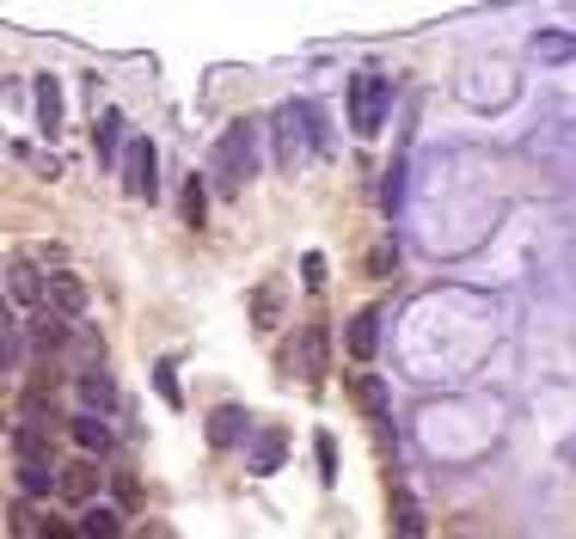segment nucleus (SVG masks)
I'll return each mask as SVG.
<instances>
[{"label": "nucleus", "mask_w": 576, "mask_h": 539, "mask_svg": "<svg viewBox=\"0 0 576 539\" xmlns=\"http://www.w3.org/2000/svg\"><path fill=\"white\" fill-rule=\"evenodd\" d=\"M282 454H289V442H282L277 430H270V435H258V442H251V460H246V472H251V478H270V472L282 466Z\"/></svg>", "instance_id": "6ab92c4d"}, {"label": "nucleus", "mask_w": 576, "mask_h": 539, "mask_svg": "<svg viewBox=\"0 0 576 539\" xmlns=\"http://www.w3.org/2000/svg\"><path fill=\"white\" fill-rule=\"evenodd\" d=\"M289 355H295V374H301V380H319V374H326V325H307Z\"/></svg>", "instance_id": "4468645a"}, {"label": "nucleus", "mask_w": 576, "mask_h": 539, "mask_svg": "<svg viewBox=\"0 0 576 539\" xmlns=\"http://www.w3.org/2000/svg\"><path fill=\"white\" fill-rule=\"evenodd\" d=\"M68 442L86 454V460H105L110 447H117V430H110L105 417H86V411H68Z\"/></svg>", "instance_id": "0eeeda50"}, {"label": "nucleus", "mask_w": 576, "mask_h": 539, "mask_svg": "<svg viewBox=\"0 0 576 539\" xmlns=\"http://www.w3.org/2000/svg\"><path fill=\"white\" fill-rule=\"evenodd\" d=\"M533 56L540 62H552V68H564V62H576V37L571 32H533Z\"/></svg>", "instance_id": "aec40b11"}, {"label": "nucleus", "mask_w": 576, "mask_h": 539, "mask_svg": "<svg viewBox=\"0 0 576 539\" xmlns=\"http://www.w3.org/2000/svg\"><path fill=\"white\" fill-rule=\"evenodd\" d=\"M124 190L136 202H160V148L148 136H129V148H124Z\"/></svg>", "instance_id": "39448f33"}, {"label": "nucleus", "mask_w": 576, "mask_h": 539, "mask_svg": "<svg viewBox=\"0 0 576 539\" xmlns=\"http://www.w3.org/2000/svg\"><path fill=\"white\" fill-rule=\"evenodd\" d=\"M0 368H7V374L25 368V338H19V319H13V313H7V325H0Z\"/></svg>", "instance_id": "b1692460"}, {"label": "nucleus", "mask_w": 576, "mask_h": 539, "mask_svg": "<svg viewBox=\"0 0 576 539\" xmlns=\"http://www.w3.org/2000/svg\"><path fill=\"white\" fill-rule=\"evenodd\" d=\"M356 399H362V411H368L374 430H392L387 423V380H380V374H368V368L356 374Z\"/></svg>", "instance_id": "f3484780"}, {"label": "nucleus", "mask_w": 576, "mask_h": 539, "mask_svg": "<svg viewBox=\"0 0 576 539\" xmlns=\"http://www.w3.org/2000/svg\"><path fill=\"white\" fill-rule=\"evenodd\" d=\"M7 313H13V319L19 313H25V319H44L49 313V277L25 258V251L7 258Z\"/></svg>", "instance_id": "20e7f679"}, {"label": "nucleus", "mask_w": 576, "mask_h": 539, "mask_svg": "<svg viewBox=\"0 0 576 539\" xmlns=\"http://www.w3.org/2000/svg\"><path fill=\"white\" fill-rule=\"evenodd\" d=\"M251 325H258V331H270V325H277V301H270V294H251Z\"/></svg>", "instance_id": "2f4dec72"}, {"label": "nucleus", "mask_w": 576, "mask_h": 539, "mask_svg": "<svg viewBox=\"0 0 576 539\" xmlns=\"http://www.w3.org/2000/svg\"><path fill=\"white\" fill-rule=\"evenodd\" d=\"M13 411H19V423H32V430H44L49 417H56V405H49V392H37V386H32V392H25V399L13 405Z\"/></svg>", "instance_id": "a878e982"}, {"label": "nucleus", "mask_w": 576, "mask_h": 539, "mask_svg": "<svg viewBox=\"0 0 576 539\" xmlns=\"http://www.w3.org/2000/svg\"><path fill=\"white\" fill-rule=\"evenodd\" d=\"M154 392L172 405V411L185 405V386H178V362H172V355H160V362H154Z\"/></svg>", "instance_id": "393cba45"}, {"label": "nucleus", "mask_w": 576, "mask_h": 539, "mask_svg": "<svg viewBox=\"0 0 576 539\" xmlns=\"http://www.w3.org/2000/svg\"><path fill=\"white\" fill-rule=\"evenodd\" d=\"M313 460H319V484H338V442H331V430L313 435Z\"/></svg>", "instance_id": "bb28decb"}, {"label": "nucleus", "mask_w": 576, "mask_h": 539, "mask_svg": "<svg viewBox=\"0 0 576 539\" xmlns=\"http://www.w3.org/2000/svg\"><path fill=\"white\" fill-rule=\"evenodd\" d=\"M68 338H74V325H62L56 313H44V319H32V343L44 355H56V350H68Z\"/></svg>", "instance_id": "4be33fe9"}, {"label": "nucleus", "mask_w": 576, "mask_h": 539, "mask_svg": "<svg viewBox=\"0 0 576 539\" xmlns=\"http://www.w3.org/2000/svg\"><path fill=\"white\" fill-rule=\"evenodd\" d=\"M32 98H37V129H44V136H62V124H68L62 80H56V74H37L32 80Z\"/></svg>", "instance_id": "ddd939ff"}, {"label": "nucleus", "mask_w": 576, "mask_h": 539, "mask_svg": "<svg viewBox=\"0 0 576 539\" xmlns=\"http://www.w3.org/2000/svg\"><path fill=\"white\" fill-rule=\"evenodd\" d=\"M98 484H110V472H105L98 460H68V466H62V503H74V508H93Z\"/></svg>", "instance_id": "1a4fd4ad"}, {"label": "nucleus", "mask_w": 576, "mask_h": 539, "mask_svg": "<svg viewBox=\"0 0 576 539\" xmlns=\"http://www.w3.org/2000/svg\"><path fill=\"white\" fill-rule=\"evenodd\" d=\"M49 313L62 325H80L86 319V282L74 270H49Z\"/></svg>", "instance_id": "6e6552de"}, {"label": "nucleus", "mask_w": 576, "mask_h": 539, "mask_svg": "<svg viewBox=\"0 0 576 539\" xmlns=\"http://www.w3.org/2000/svg\"><path fill=\"white\" fill-rule=\"evenodd\" d=\"M350 129H356L362 141L368 136H380L387 129V117H392V74L387 68H362V74H350Z\"/></svg>", "instance_id": "7ed1b4c3"}, {"label": "nucleus", "mask_w": 576, "mask_h": 539, "mask_svg": "<svg viewBox=\"0 0 576 539\" xmlns=\"http://www.w3.org/2000/svg\"><path fill=\"white\" fill-rule=\"evenodd\" d=\"M362 270H368V277H392V270H399V246H392V239H380V246L362 258Z\"/></svg>", "instance_id": "c85d7f7f"}, {"label": "nucleus", "mask_w": 576, "mask_h": 539, "mask_svg": "<svg viewBox=\"0 0 576 539\" xmlns=\"http://www.w3.org/2000/svg\"><path fill=\"white\" fill-rule=\"evenodd\" d=\"M13 466H49V435L32 423H13Z\"/></svg>", "instance_id": "a211bd4d"}, {"label": "nucleus", "mask_w": 576, "mask_h": 539, "mask_svg": "<svg viewBox=\"0 0 576 539\" xmlns=\"http://www.w3.org/2000/svg\"><path fill=\"white\" fill-rule=\"evenodd\" d=\"M343 343H350V362H362V368H368L374 350H380V307L350 313V331H343Z\"/></svg>", "instance_id": "f8f14e48"}, {"label": "nucleus", "mask_w": 576, "mask_h": 539, "mask_svg": "<svg viewBox=\"0 0 576 539\" xmlns=\"http://www.w3.org/2000/svg\"><path fill=\"white\" fill-rule=\"evenodd\" d=\"M387 522H392V539H423V503L411 496L405 478H392V491H387Z\"/></svg>", "instance_id": "9d476101"}, {"label": "nucleus", "mask_w": 576, "mask_h": 539, "mask_svg": "<svg viewBox=\"0 0 576 539\" xmlns=\"http://www.w3.org/2000/svg\"><path fill=\"white\" fill-rule=\"evenodd\" d=\"M265 166V148H258V124L251 117H239V124H227L215 136V148H209V190H221V197H239V190L251 185V172Z\"/></svg>", "instance_id": "f257e3e1"}, {"label": "nucleus", "mask_w": 576, "mask_h": 539, "mask_svg": "<svg viewBox=\"0 0 576 539\" xmlns=\"http://www.w3.org/2000/svg\"><path fill=\"white\" fill-rule=\"evenodd\" d=\"M124 508L117 503H93V508H80V539H124Z\"/></svg>", "instance_id": "dca6fc26"}, {"label": "nucleus", "mask_w": 576, "mask_h": 539, "mask_svg": "<svg viewBox=\"0 0 576 539\" xmlns=\"http://www.w3.org/2000/svg\"><path fill=\"white\" fill-rule=\"evenodd\" d=\"M105 491H110V503L124 508V515H136V508H141V478L129 472V466H117V472H110Z\"/></svg>", "instance_id": "5701e85b"}, {"label": "nucleus", "mask_w": 576, "mask_h": 539, "mask_svg": "<svg viewBox=\"0 0 576 539\" xmlns=\"http://www.w3.org/2000/svg\"><path fill=\"white\" fill-rule=\"evenodd\" d=\"M93 141H98V166H124V110H98V129H93Z\"/></svg>", "instance_id": "2eb2a0df"}, {"label": "nucleus", "mask_w": 576, "mask_h": 539, "mask_svg": "<svg viewBox=\"0 0 576 539\" xmlns=\"http://www.w3.org/2000/svg\"><path fill=\"white\" fill-rule=\"evenodd\" d=\"M74 411H86V417H117V411H129L124 405V392H117V380H110L98 362H86V368L74 374Z\"/></svg>", "instance_id": "423d86ee"}, {"label": "nucleus", "mask_w": 576, "mask_h": 539, "mask_svg": "<svg viewBox=\"0 0 576 539\" xmlns=\"http://www.w3.org/2000/svg\"><path fill=\"white\" fill-rule=\"evenodd\" d=\"M270 154L282 172H301L319 154V136H313V98H282L270 110Z\"/></svg>", "instance_id": "f03ea898"}, {"label": "nucleus", "mask_w": 576, "mask_h": 539, "mask_svg": "<svg viewBox=\"0 0 576 539\" xmlns=\"http://www.w3.org/2000/svg\"><path fill=\"white\" fill-rule=\"evenodd\" d=\"M399 202H405V160H392L387 185H380V209H387V215H399Z\"/></svg>", "instance_id": "cd10ccee"}, {"label": "nucleus", "mask_w": 576, "mask_h": 539, "mask_svg": "<svg viewBox=\"0 0 576 539\" xmlns=\"http://www.w3.org/2000/svg\"><path fill=\"white\" fill-rule=\"evenodd\" d=\"M37 539H80V522H62V515H49V522H37Z\"/></svg>", "instance_id": "7c9ffc66"}, {"label": "nucleus", "mask_w": 576, "mask_h": 539, "mask_svg": "<svg viewBox=\"0 0 576 539\" xmlns=\"http://www.w3.org/2000/svg\"><path fill=\"white\" fill-rule=\"evenodd\" d=\"M178 215H185L190 227L209 221V178H185V185H178Z\"/></svg>", "instance_id": "412c9836"}, {"label": "nucleus", "mask_w": 576, "mask_h": 539, "mask_svg": "<svg viewBox=\"0 0 576 539\" xmlns=\"http://www.w3.org/2000/svg\"><path fill=\"white\" fill-rule=\"evenodd\" d=\"M301 282H307L313 294L326 289V251H307V258H301Z\"/></svg>", "instance_id": "c756f323"}, {"label": "nucleus", "mask_w": 576, "mask_h": 539, "mask_svg": "<svg viewBox=\"0 0 576 539\" xmlns=\"http://www.w3.org/2000/svg\"><path fill=\"white\" fill-rule=\"evenodd\" d=\"M246 442H258L251 435V411H239V405L209 411V447H246Z\"/></svg>", "instance_id": "9b49d317"}]
</instances>
